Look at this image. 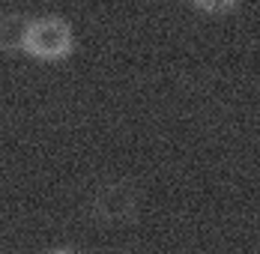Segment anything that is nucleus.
Wrapping results in <instances>:
<instances>
[{"mask_svg": "<svg viewBox=\"0 0 260 254\" xmlns=\"http://www.w3.org/2000/svg\"><path fill=\"white\" fill-rule=\"evenodd\" d=\"M27 27H30L27 15H21V12H3L0 15V51L15 54V51L24 48Z\"/></svg>", "mask_w": 260, "mask_h": 254, "instance_id": "nucleus-3", "label": "nucleus"}, {"mask_svg": "<svg viewBox=\"0 0 260 254\" xmlns=\"http://www.w3.org/2000/svg\"><path fill=\"white\" fill-rule=\"evenodd\" d=\"M57 254H72V251H57Z\"/></svg>", "mask_w": 260, "mask_h": 254, "instance_id": "nucleus-5", "label": "nucleus"}, {"mask_svg": "<svg viewBox=\"0 0 260 254\" xmlns=\"http://www.w3.org/2000/svg\"><path fill=\"white\" fill-rule=\"evenodd\" d=\"M191 6L204 15H231L236 12L239 0H191Z\"/></svg>", "mask_w": 260, "mask_h": 254, "instance_id": "nucleus-4", "label": "nucleus"}, {"mask_svg": "<svg viewBox=\"0 0 260 254\" xmlns=\"http://www.w3.org/2000/svg\"><path fill=\"white\" fill-rule=\"evenodd\" d=\"M141 206H144L141 188L132 179L114 177L93 185L87 198V215L102 228H126L141 218Z\"/></svg>", "mask_w": 260, "mask_h": 254, "instance_id": "nucleus-1", "label": "nucleus"}, {"mask_svg": "<svg viewBox=\"0 0 260 254\" xmlns=\"http://www.w3.org/2000/svg\"><path fill=\"white\" fill-rule=\"evenodd\" d=\"M24 54L45 60V63H57L66 60L75 51V33L66 18L60 15H42V18H30L24 36Z\"/></svg>", "mask_w": 260, "mask_h": 254, "instance_id": "nucleus-2", "label": "nucleus"}]
</instances>
